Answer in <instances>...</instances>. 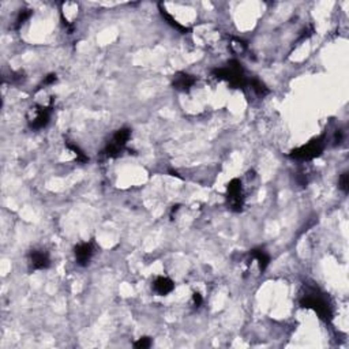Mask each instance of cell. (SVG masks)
I'll list each match as a JSON object with an SVG mask.
<instances>
[{
  "label": "cell",
  "mask_w": 349,
  "mask_h": 349,
  "mask_svg": "<svg viewBox=\"0 0 349 349\" xmlns=\"http://www.w3.org/2000/svg\"><path fill=\"white\" fill-rule=\"evenodd\" d=\"M300 306L303 308L315 311L321 319L330 322L333 318V308L326 295L322 294L315 286H306V292L300 298Z\"/></svg>",
  "instance_id": "1"
},
{
  "label": "cell",
  "mask_w": 349,
  "mask_h": 349,
  "mask_svg": "<svg viewBox=\"0 0 349 349\" xmlns=\"http://www.w3.org/2000/svg\"><path fill=\"white\" fill-rule=\"evenodd\" d=\"M212 74H213V77L216 79L226 81L232 88H236V89L244 88L246 83H247L246 77H244V70H243L242 64L239 63L238 60H230L225 67L214 68Z\"/></svg>",
  "instance_id": "2"
},
{
  "label": "cell",
  "mask_w": 349,
  "mask_h": 349,
  "mask_svg": "<svg viewBox=\"0 0 349 349\" xmlns=\"http://www.w3.org/2000/svg\"><path fill=\"white\" fill-rule=\"evenodd\" d=\"M324 138H318V139L308 142L307 145H303L298 149L292 150L289 153V157L295 158V160H300V161H308V160H312V158L319 157L322 152H324Z\"/></svg>",
  "instance_id": "3"
},
{
  "label": "cell",
  "mask_w": 349,
  "mask_h": 349,
  "mask_svg": "<svg viewBox=\"0 0 349 349\" xmlns=\"http://www.w3.org/2000/svg\"><path fill=\"white\" fill-rule=\"evenodd\" d=\"M131 136V130L130 128H120L115 132V135L112 136L111 142H108V145L104 149V154L109 158L119 157L120 153L127 145L128 139Z\"/></svg>",
  "instance_id": "4"
},
{
  "label": "cell",
  "mask_w": 349,
  "mask_h": 349,
  "mask_svg": "<svg viewBox=\"0 0 349 349\" xmlns=\"http://www.w3.org/2000/svg\"><path fill=\"white\" fill-rule=\"evenodd\" d=\"M226 199L230 210L236 213L242 212L244 208V195H243L242 182L239 179H232L226 186Z\"/></svg>",
  "instance_id": "5"
},
{
  "label": "cell",
  "mask_w": 349,
  "mask_h": 349,
  "mask_svg": "<svg viewBox=\"0 0 349 349\" xmlns=\"http://www.w3.org/2000/svg\"><path fill=\"white\" fill-rule=\"evenodd\" d=\"M51 107H41L37 105L30 109L29 115V126L33 130H41L49 123V118H51Z\"/></svg>",
  "instance_id": "6"
},
{
  "label": "cell",
  "mask_w": 349,
  "mask_h": 349,
  "mask_svg": "<svg viewBox=\"0 0 349 349\" xmlns=\"http://www.w3.org/2000/svg\"><path fill=\"white\" fill-rule=\"evenodd\" d=\"M93 246L90 243H81L78 244L75 250H74V255H75V260L79 266H88L93 256Z\"/></svg>",
  "instance_id": "7"
},
{
  "label": "cell",
  "mask_w": 349,
  "mask_h": 349,
  "mask_svg": "<svg viewBox=\"0 0 349 349\" xmlns=\"http://www.w3.org/2000/svg\"><path fill=\"white\" fill-rule=\"evenodd\" d=\"M29 262L30 266L34 270H44V269L49 268V265H51V259H49L47 252L40 251V250H32L30 251Z\"/></svg>",
  "instance_id": "8"
},
{
  "label": "cell",
  "mask_w": 349,
  "mask_h": 349,
  "mask_svg": "<svg viewBox=\"0 0 349 349\" xmlns=\"http://www.w3.org/2000/svg\"><path fill=\"white\" fill-rule=\"evenodd\" d=\"M196 78L194 75H190L187 73H178L176 75H173V81H172V85L176 90H180V92H188L191 89L192 86L195 85Z\"/></svg>",
  "instance_id": "9"
},
{
  "label": "cell",
  "mask_w": 349,
  "mask_h": 349,
  "mask_svg": "<svg viewBox=\"0 0 349 349\" xmlns=\"http://www.w3.org/2000/svg\"><path fill=\"white\" fill-rule=\"evenodd\" d=\"M174 289L173 281L168 277H158L153 282V290L160 296H165Z\"/></svg>",
  "instance_id": "10"
},
{
  "label": "cell",
  "mask_w": 349,
  "mask_h": 349,
  "mask_svg": "<svg viewBox=\"0 0 349 349\" xmlns=\"http://www.w3.org/2000/svg\"><path fill=\"white\" fill-rule=\"evenodd\" d=\"M250 255L258 262L260 272H265L266 268L269 266V264H270V256H269L268 252L265 251V250H262V248H254V250H251V252H250Z\"/></svg>",
  "instance_id": "11"
},
{
  "label": "cell",
  "mask_w": 349,
  "mask_h": 349,
  "mask_svg": "<svg viewBox=\"0 0 349 349\" xmlns=\"http://www.w3.org/2000/svg\"><path fill=\"white\" fill-rule=\"evenodd\" d=\"M160 10H161V15L164 17V19H165V21H168V23H169L172 27H174L176 30H179L180 33H187V32H190V29H188L187 26H184V25H182V23H179V22L176 21V19H174V18L170 15V14L166 13V10L162 9L161 6H160Z\"/></svg>",
  "instance_id": "12"
},
{
  "label": "cell",
  "mask_w": 349,
  "mask_h": 349,
  "mask_svg": "<svg viewBox=\"0 0 349 349\" xmlns=\"http://www.w3.org/2000/svg\"><path fill=\"white\" fill-rule=\"evenodd\" d=\"M250 85H251L252 90H254L258 96H266V94L269 93V89L266 88V85H265L264 82H260L259 79H256V78L250 81Z\"/></svg>",
  "instance_id": "13"
},
{
  "label": "cell",
  "mask_w": 349,
  "mask_h": 349,
  "mask_svg": "<svg viewBox=\"0 0 349 349\" xmlns=\"http://www.w3.org/2000/svg\"><path fill=\"white\" fill-rule=\"evenodd\" d=\"M67 148L71 150L74 154H75V157H77V161H79V162L88 161V157H86V154L83 153V152H82V150L79 149L77 145H74V143H67Z\"/></svg>",
  "instance_id": "14"
},
{
  "label": "cell",
  "mask_w": 349,
  "mask_h": 349,
  "mask_svg": "<svg viewBox=\"0 0 349 349\" xmlns=\"http://www.w3.org/2000/svg\"><path fill=\"white\" fill-rule=\"evenodd\" d=\"M30 15H32V11H30V10H22L21 13L18 14L17 21H15V27H17V29L18 27H21V26L25 23L26 19H29Z\"/></svg>",
  "instance_id": "15"
},
{
  "label": "cell",
  "mask_w": 349,
  "mask_h": 349,
  "mask_svg": "<svg viewBox=\"0 0 349 349\" xmlns=\"http://www.w3.org/2000/svg\"><path fill=\"white\" fill-rule=\"evenodd\" d=\"M338 187H340V190H342L345 194L348 192V190H349V174H348V172H344V173L340 176V179H338Z\"/></svg>",
  "instance_id": "16"
},
{
  "label": "cell",
  "mask_w": 349,
  "mask_h": 349,
  "mask_svg": "<svg viewBox=\"0 0 349 349\" xmlns=\"http://www.w3.org/2000/svg\"><path fill=\"white\" fill-rule=\"evenodd\" d=\"M150 345H152V338H150V337H141V338L134 344V346L139 349H146L149 348Z\"/></svg>",
  "instance_id": "17"
},
{
  "label": "cell",
  "mask_w": 349,
  "mask_h": 349,
  "mask_svg": "<svg viewBox=\"0 0 349 349\" xmlns=\"http://www.w3.org/2000/svg\"><path fill=\"white\" fill-rule=\"evenodd\" d=\"M56 79H57V77H56V74H49L45 79L43 81V83H41V86H48V85H52V83H55ZM40 86V88H41Z\"/></svg>",
  "instance_id": "18"
},
{
  "label": "cell",
  "mask_w": 349,
  "mask_h": 349,
  "mask_svg": "<svg viewBox=\"0 0 349 349\" xmlns=\"http://www.w3.org/2000/svg\"><path fill=\"white\" fill-rule=\"evenodd\" d=\"M202 296H200L199 294H194L192 295V303H194V306L195 307H199L200 304H202Z\"/></svg>",
  "instance_id": "19"
}]
</instances>
